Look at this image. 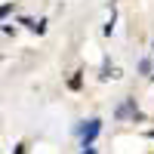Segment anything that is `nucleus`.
<instances>
[{
	"label": "nucleus",
	"mask_w": 154,
	"mask_h": 154,
	"mask_svg": "<svg viewBox=\"0 0 154 154\" xmlns=\"http://www.w3.org/2000/svg\"><path fill=\"white\" fill-rule=\"evenodd\" d=\"M102 133V120L99 117H93V120H86L83 126H80V139H83V148H93V139Z\"/></svg>",
	"instance_id": "obj_1"
},
{
	"label": "nucleus",
	"mask_w": 154,
	"mask_h": 154,
	"mask_svg": "<svg viewBox=\"0 0 154 154\" xmlns=\"http://www.w3.org/2000/svg\"><path fill=\"white\" fill-rule=\"evenodd\" d=\"M126 114H133V117H142V114H139V108H136V99H126L123 105L117 108V117H126Z\"/></svg>",
	"instance_id": "obj_2"
},
{
	"label": "nucleus",
	"mask_w": 154,
	"mask_h": 154,
	"mask_svg": "<svg viewBox=\"0 0 154 154\" xmlns=\"http://www.w3.org/2000/svg\"><path fill=\"white\" fill-rule=\"evenodd\" d=\"M68 86H71V89H80V74H74L71 80H68Z\"/></svg>",
	"instance_id": "obj_3"
},
{
	"label": "nucleus",
	"mask_w": 154,
	"mask_h": 154,
	"mask_svg": "<svg viewBox=\"0 0 154 154\" xmlns=\"http://www.w3.org/2000/svg\"><path fill=\"white\" fill-rule=\"evenodd\" d=\"M12 154H25V145H16V151H12Z\"/></svg>",
	"instance_id": "obj_4"
},
{
	"label": "nucleus",
	"mask_w": 154,
	"mask_h": 154,
	"mask_svg": "<svg viewBox=\"0 0 154 154\" xmlns=\"http://www.w3.org/2000/svg\"><path fill=\"white\" fill-rule=\"evenodd\" d=\"M80 154H96V148H83V151H80Z\"/></svg>",
	"instance_id": "obj_5"
},
{
	"label": "nucleus",
	"mask_w": 154,
	"mask_h": 154,
	"mask_svg": "<svg viewBox=\"0 0 154 154\" xmlns=\"http://www.w3.org/2000/svg\"><path fill=\"white\" fill-rule=\"evenodd\" d=\"M148 136H151V139H154V130H148Z\"/></svg>",
	"instance_id": "obj_6"
}]
</instances>
